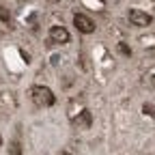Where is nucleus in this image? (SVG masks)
<instances>
[{
	"mask_svg": "<svg viewBox=\"0 0 155 155\" xmlns=\"http://www.w3.org/2000/svg\"><path fill=\"white\" fill-rule=\"evenodd\" d=\"M69 32H67V28H63V26H52L50 28V43H58V45H65V43H69Z\"/></svg>",
	"mask_w": 155,
	"mask_h": 155,
	"instance_id": "nucleus-4",
	"label": "nucleus"
},
{
	"mask_svg": "<svg viewBox=\"0 0 155 155\" xmlns=\"http://www.w3.org/2000/svg\"><path fill=\"white\" fill-rule=\"evenodd\" d=\"M142 112H144V116H151V119H155V106L144 104V106H142Z\"/></svg>",
	"mask_w": 155,
	"mask_h": 155,
	"instance_id": "nucleus-6",
	"label": "nucleus"
},
{
	"mask_svg": "<svg viewBox=\"0 0 155 155\" xmlns=\"http://www.w3.org/2000/svg\"><path fill=\"white\" fill-rule=\"evenodd\" d=\"M73 123H75L78 127H82V129H88V127L93 125V116H91V112H88V110H82V112L73 119Z\"/></svg>",
	"mask_w": 155,
	"mask_h": 155,
	"instance_id": "nucleus-5",
	"label": "nucleus"
},
{
	"mask_svg": "<svg viewBox=\"0 0 155 155\" xmlns=\"http://www.w3.org/2000/svg\"><path fill=\"white\" fill-rule=\"evenodd\" d=\"M119 52H121L123 56H131V48H129L127 43H119Z\"/></svg>",
	"mask_w": 155,
	"mask_h": 155,
	"instance_id": "nucleus-9",
	"label": "nucleus"
},
{
	"mask_svg": "<svg viewBox=\"0 0 155 155\" xmlns=\"http://www.w3.org/2000/svg\"><path fill=\"white\" fill-rule=\"evenodd\" d=\"M9 151H11V155H22V147H19V142H17V140H13V142H11Z\"/></svg>",
	"mask_w": 155,
	"mask_h": 155,
	"instance_id": "nucleus-8",
	"label": "nucleus"
},
{
	"mask_svg": "<svg viewBox=\"0 0 155 155\" xmlns=\"http://www.w3.org/2000/svg\"><path fill=\"white\" fill-rule=\"evenodd\" d=\"M30 99L39 106V108H50L56 104V95L48 88V86H32L30 88Z\"/></svg>",
	"mask_w": 155,
	"mask_h": 155,
	"instance_id": "nucleus-1",
	"label": "nucleus"
},
{
	"mask_svg": "<svg viewBox=\"0 0 155 155\" xmlns=\"http://www.w3.org/2000/svg\"><path fill=\"white\" fill-rule=\"evenodd\" d=\"M58 155H73V153H69V151H61Z\"/></svg>",
	"mask_w": 155,
	"mask_h": 155,
	"instance_id": "nucleus-10",
	"label": "nucleus"
},
{
	"mask_svg": "<svg viewBox=\"0 0 155 155\" xmlns=\"http://www.w3.org/2000/svg\"><path fill=\"white\" fill-rule=\"evenodd\" d=\"M0 22H5V24H9V22H11V15H9V11H7L2 5H0Z\"/></svg>",
	"mask_w": 155,
	"mask_h": 155,
	"instance_id": "nucleus-7",
	"label": "nucleus"
},
{
	"mask_svg": "<svg viewBox=\"0 0 155 155\" xmlns=\"http://www.w3.org/2000/svg\"><path fill=\"white\" fill-rule=\"evenodd\" d=\"M73 26L80 30V32H84V35L95 32V22H93L88 15H84V13H75L73 15Z\"/></svg>",
	"mask_w": 155,
	"mask_h": 155,
	"instance_id": "nucleus-2",
	"label": "nucleus"
},
{
	"mask_svg": "<svg viewBox=\"0 0 155 155\" xmlns=\"http://www.w3.org/2000/svg\"><path fill=\"white\" fill-rule=\"evenodd\" d=\"M54 2H58V0H54Z\"/></svg>",
	"mask_w": 155,
	"mask_h": 155,
	"instance_id": "nucleus-11",
	"label": "nucleus"
},
{
	"mask_svg": "<svg viewBox=\"0 0 155 155\" xmlns=\"http://www.w3.org/2000/svg\"><path fill=\"white\" fill-rule=\"evenodd\" d=\"M127 17H129V22L134 26H151L153 24V15H149V13L140 11V9H129Z\"/></svg>",
	"mask_w": 155,
	"mask_h": 155,
	"instance_id": "nucleus-3",
	"label": "nucleus"
}]
</instances>
